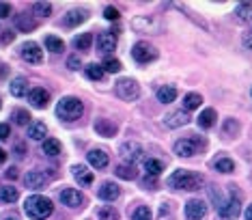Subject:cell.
<instances>
[{
	"label": "cell",
	"mask_w": 252,
	"mask_h": 220,
	"mask_svg": "<svg viewBox=\"0 0 252 220\" xmlns=\"http://www.w3.org/2000/svg\"><path fill=\"white\" fill-rule=\"evenodd\" d=\"M24 212L28 214L30 218H35V220H46L54 212V205H52L50 199H46V196L32 194L24 203Z\"/></svg>",
	"instance_id": "1"
},
{
	"label": "cell",
	"mask_w": 252,
	"mask_h": 220,
	"mask_svg": "<svg viewBox=\"0 0 252 220\" xmlns=\"http://www.w3.org/2000/svg\"><path fill=\"white\" fill-rule=\"evenodd\" d=\"M82 112H84V104H82L78 97H63V100L56 104V114L63 121H76L82 117Z\"/></svg>",
	"instance_id": "2"
},
{
	"label": "cell",
	"mask_w": 252,
	"mask_h": 220,
	"mask_svg": "<svg viewBox=\"0 0 252 220\" xmlns=\"http://www.w3.org/2000/svg\"><path fill=\"white\" fill-rule=\"evenodd\" d=\"M202 147H205V140L202 138H196V136L194 138H181L175 142V153L181 158H190V156H194V153H199Z\"/></svg>",
	"instance_id": "3"
},
{
	"label": "cell",
	"mask_w": 252,
	"mask_h": 220,
	"mask_svg": "<svg viewBox=\"0 0 252 220\" xmlns=\"http://www.w3.org/2000/svg\"><path fill=\"white\" fill-rule=\"evenodd\" d=\"M117 95L121 97L123 102H134L136 97L140 95V84L131 78H123L117 82Z\"/></svg>",
	"instance_id": "4"
},
{
	"label": "cell",
	"mask_w": 252,
	"mask_h": 220,
	"mask_svg": "<svg viewBox=\"0 0 252 220\" xmlns=\"http://www.w3.org/2000/svg\"><path fill=\"white\" fill-rule=\"evenodd\" d=\"M131 56H134L136 63L147 65V63H151V60L157 58V50L151 46V43L140 41V43H136V46H134V50H131Z\"/></svg>",
	"instance_id": "5"
},
{
	"label": "cell",
	"mask_w": 252,
	"mask_h": 220,
	"mask_svg": "<svg viewBox=\"0 0 252 220\" xmlns=\"http://www.w3.org/2000/svg\"><path fill=\"white\" fill-rule=\"evenodd\" d=\"M242 212V203H239L237 196H231L228 201H224L220 207H218V214H220L222 220H235Z\"/></svg>",
	"instance_id": "6"
},
{
	"label": "cell",
	"mask_w": 252,
	"mask_h": 220,
	"mask_svg": "<svg viewBox=\"0 0 252 220\" xmlns=\"http://www.w3.org/2000/svg\"><path fill=\"white\" fill-rule=\"evenodd\" d=\"M131 28H134L136 32H145V35H149V32L160 30V22H157L155 18H151V15H140V18H134Z\"/></svg>",
	"instance_id": "7"
},
{
	"label": "cell",
	"mask_w": 252,
	"mask_h": 220,
	"mask_svg": "<svg viewBox=\"0 0 252 220\" xmlns=\"http://www.w3.org/2000/svg\"><path fill=\"white\" fill-rule=\"evenodd\" d=\"M119 151H121V158L127 164H136L138 160H142V147L138 145V142H134V140L123 142Z\"/></svg>",
	"instance_id": "8"
},
{
	"label": "cell",
	"mask_w": 252,
	"mask_h": 220,
	"mask_svg": "<svg viewBox=\"0 0 252 220\" xmlns=\"http://www.w3.org/2000/svg\"><path fill=\"white\" fill-rule=\"evenodd\" d=\"M205 216H207L205 201H199V199L188 201V205H185V218L188 220H202Z\"/></svg>",
	"instance_id": "9"
},
{
	"label": "cell",
	"mask_w": 252,
	"mask_h": 220,
	"mask_svg": "<svg viewBox=\"0 0 252 220\" xmlns=\"http://www.w3.org/2000/svg\"><path fill=\"white\" fill-rule=\"evenodd\" d=\"M188 123H190V114L185 112V110H175V112H171V114H166V117H164V125H166V128H171V130L183 128V125H188Z\"/></svg>",
	"instance_id": "10"
},
{
	"label": "cell",
	"mask_w": 252,
	"mask_h": 220,
	"mask_svg": "<svg viewBox=\"0 0 252 220\" xmlns=\"http://www.w3.org/2000/svg\"><path fill=\"white\" fill-rule=\"evenodd\" d=\"M61 201L67 207H80L84 203V194L76 188H63L61 190Z\"/></svg>",
	"instance_id": "11"
},
{
	"label": "cell",
	"mask_w": 252,
	"mask_h": 220,
	"mask_svg": "<svg viewBox=\"0 0 252 220\" xmlns=\"http://www.w3.org/2000/svg\"><path fill=\"white\" fill-rule=\"evenodd\" d=\"M46 181H48V177L43 173H39V170H28V173L24 175V186L30 190H43L46 188Z\"/></svg>",
	"instance_id": "12"
},
{
	"label": "cell",
	"mask_w": 252,
	"mask_h": 220,
	"mask_svg": "<svg viewBox=\"0 0 252 220\" xmlns=\"http://www.w3.org/2000/svg\"><path fill=\"white\" fill-rule=\"evenodd\" d=\"M22 58H24L26 63L37 65L43 60V52L37 43H24V46H22Z\"/></svg>",
	"instance_id": "13"
},
{
	"label": "cell",
	"mask_w": 252,
	"mask_h": 220,
	"mask_svg": "<svg viewBox=\"0 0 252 220\" xmlns=\"http://www.w3.org/2000/svg\"><path fill=\"white\" fill-rule=\"evenodd\" d=\"M95 132L97 134H101V136H106V138H112V136H117L119 125L114 123L112 119H100L95 123Z\"/></svg>",
	"instance_id": "14"
},
{
	"label": "cell",
	"mask_w": 252,
	"mask_h": 220,
	"mask_svg": "<svg viewBox=\"0 0 252 220\" xmlns=\"http://www.w3.org/2000/svg\"><path fill=\"white\" fill-rule=\"evenodd\" d=\"M97 48H100V52L110 54V52L114 50V48H117V35H114L112 30L101 32V35H100V39H97Z\"/></svg>",
	"instance_id": "15"
},
{
	"label": "cell",
	"mask_w": 252,
	"mask_h": 220,
	"mask_svg": "<svg viewBox=\"0 0 252 220\" xmlns=\"http://www.w3.org/2000/svg\"><path fill=\"white\" fill-rule=\"evenodd\" d=\"M28 100L35 108H46L48 102H50V93H48L46 89H39V86H37V89H32L28 93Z\"/></svg>",
	"instance_id": "16"
},
{
	"label": "cell",
	"mask_w": 252,
	"mask_h": 220,
	"mask_svg": "<svg viewBox=\"0 0 252 220\" xmlns=\"http://www.w3.org/2000/svg\"><path fill=\"white\" fill-rule=\"evenodd\" d=\"M121 196V188H119V184H114V181H106V184H101L100 188V199L103 201H114Z\"/></svg>",
	"instance_id": "17"
},
{
	"label": "cell",
	"mask_w": 252,
	"mask_h": 220,
	"mask_svg": "<svg viewBox=\"0 0 252 220\" xmlns=\"http://www.w3.org/2000/svg\"><path fill=\"white\" fill-rule=\"evenodd\" d=\"M71 173H74V177L80 186H91L93 184V173L86 166H82V164H74V166H71Z\"/></svg>",
	"instance_id": "18"
},
{
	"label": "cell",
	"mask_w": 252,
	"mask_h": 220,
	"mask_svg": "<svg viewBox=\"0 0 252 220\" xmlns=\"http://www.w3.org/2000/svg\"><path fill=\"white\" fill-rule=\"evenodd\" d=\"M89 164L93 168H106L108 166V153L101 151V149L89 151Z\"/></svg>",
	"instance_id": "19"
},
{
	"label": "cell",
	"mask_w": 252,
	"mask_h": 220,
	"mask_svg": "<svg viewBox=\"0 0 252 220\" xmlns=\"http://www.w3.org/2000/svg\"><path fill=\"white\" fill-rule=\"evenodd\" d=\"M28 136L32 140H46L48 136V125L43 121H35V123L28 125Z\"/></svg>",
	"instance_id": "20"
},
{
	"label": "cell",
	"mask_w": 252,
	"mask_h": 220,
	"mask_svg": "<svg viewBox=\"0 0 252 220\" xmlns=\"http://www.w3.org/2000/svg\"><path fill=\"white\" fill-rule=\"evenodd\" d=\"M216 119H218V112L213 108H207V110H202V112L199 114V125L202 130H209L216 125Z\"/></svg>",
	"instance_id": "21"
},
{
	"label": "cell",
	"mask_w": 252,
	"mask_h": 220,
	"mask_svg": "<svg viewBox=\"0 0 252 220\" xmlns=\"http://www.w3.org/2000/svg\"><path fill=\"white\" fill-rule=\"evenodd\" d=\"M205 186V177L199 173H188V177L183 181V188L181 190H201Z\"/></svg>",
	"instance_id": "22"
},
{
	"label": "cell",
	"mask_w": 252,
	"mask_h": 220,
	"mask_svg": "<svg viewBox=\"0 0 252 220\" xmlns=\"http://www.w3.org/2000/svg\"><path fill=\"white\" fill-rule=\"evenodd\" d=\"M15 26H18L22 32H30L32 28H37V22L32 20V15H28V13H20L18 18H15Z\"/></svg>",
	"instance_id": "23"
},
{
	"label": "cell",
	"mask_w": 252,
	"mask_h": 220,
	"mask_svg": "<svg viewBox=\"0 0 252 220\" xmlns=\"http://www.w3.org/2000/svg\"><path fill=\"white\" fill-rule=\"evenodd\" d=\"M84 20H86V11L76 9V11H69L67 18L63 20V24H65V26H69V28H74V26H80Z\"/></svg>",
	"instance_id": "24"
},
{
	"label": "cell",
	"mask_w": 252,
	"mask_h": 220,
	"mask_svg": "<svg viewBox=\"0 0 252 220\" xmlns=\"http://www.w3.org/2000/svg\"><path fill=\"white\" fill-rule=\"evenodd\" d=\"M11 95L13 97L28 95V80L26 78H15L13 82H11Z\"/></svg>",
	"instance_id": "25"
},
{
	"label": "cell",
	"mask_w": 252,
	"mask_h": 220,
	"mask_svg": "<svg viewBox=\"0 0 252 220\" xmlns=\"http://www.w3.org/2000/svg\"><path fill=\"white\" fill-rule=\"evenodd\" d=\"M162 170H164V164L160 160H155V158L145 160V173H147V177H160Z\"/></svg>",
	"instance_id": "26"
},
{
	"label": "cell",
	"mask_w": 252,
	"mask_h": 220,
	"mask_svg": "<svg viewBox=\"0 0 252 220\" xmlns=\"http://www.w3.org/2000/svg\"><path fill=\"white\" fill-rule=\"evenodd\" d=\"M175 100H177V89H175V86H160V89H157V102L171 104Z\"/></svg>",
	"instance_id": "27"
},
{
	"label": "cell",
	"mask_w": 252,
	"mask_h": 220,
	"mask_svg": "<svg viewBox=\"0 0 252 220\" xmlns=\"http://www.w3.org/2000/svg\"><path fill=\"white\" fill-rule=\"evenodd\" d=\"M41 149H43L46 156L56 158V156H61V142H58L56 138H46L43 140V145H41Z\"/></svg>",
	"instance_id": "28"
},
{
	"label": "cell",
	"mask_w": 252,
	"mask_h": 220,
	"mask_svg": "<svg viewBox=\"0 0 252 220\" xmlns=\"http://www.w3.org/2000/svg\"><path fill=\"white\" fill-rule=\"evenodd\" d=\"M188 173H190V170H183V168L175 170L171 177H168V186H171V188H179V190H181L183 188V181H185V177H188Z\"/></svg>",
	"instance_id": "29"
},
{
	"label": "cell",
	"mask_w": 252,
	"mask_h": 220,
	"mask_svg": "<svg viewBox=\"0 0 252 220\" xmlns=\"http://www.w3.org/2000/svg\"><path fill=\"white\" fill-rule=\"evenodd\" d=\"M201 104H202V97L199 95V93H188V95H185V100H183L185 112H190V110L201 108Z\"/></svg>",
	"instance_id": "30"
},
{
	"label": "cell",
	"mask_w": 252,
	"mask_h": 220,
	"mask_svg": "<svg viewBox=\"0 0 252 220\" xmlns=\"http://www.w3.org/2000/svg\"><path fill=\"white\" fill-rule=\"evenodd\" d=\"M213 166H216L218 173H233L235 170V162L231 158H218L216 162H213Z\"/></svg>",
	"instance_id": "31"
},
{
	"label": "cell",
	"mask_w": 252,
	"mask_h": 220,
	"mask_svg": "<svg viewBox=\"0 0 252 220\" xmlns=\"http://www.w3.org/2000/svg\"><path fill=\"white\" fill-rule=\"evenodd\" d=\"M46 48L48 50H52L54 54H61L65 50V41L63 39H58V37H46Z\"/></svg>",
	"instance_id": "32"
},
{
	"label": "cell",
	"mask_w": 252,
	"mask_h": 220,
	"mask_svg": "<svg viewBox=\"0 0 252 220\" xmlns=\"http://www.w3.org/2000/svg\"><path fill=\"white\" fill-rule=\"evenodd\" d=\"M103 67L101 65H97V63H91V65H86V76H89L91 80H101L103 78Z\"/></svg>",
	"instance_id": "33"
},
{
	"label": "cell",
	"mask_w": 252,
	"mask_h": 220,
	"mask_svg": "<svg viewBox=\"0 0 252 220\" xmlns=\"http://www.w3.org/2000/svg\"><path fill=\"white\" fill-rule=\"evenodd\" d=\"M18 190H15L13 188V186H7V188H2V190H0V199H2L4 203H15V201H18Z\"/></svg>",
	"instance_id": "34"
},
{
	"label": "cell",
	"mask_w": 252,
	"mask_h": 220,
	"mask_svg": "<svg viewBox=\"0 0 252 220\" xmlns=\"http://www.w3.org/2000/svg\"><path fill=\"white\" fill-rule=\"evenodd\" d=\"M237 18L242 22H250L252 20V4L250 2H242L237 7Z\"/></svg>",
	"instance_id": "35"
},
{
	"label": "cell",
	"mask_w": 252,
	"mask_h": 220,
	"mask_svg": "<svg viewBox=\"0 0 252 220\" xmlns=\"http://www.w3.org/2000/svg\"><path fill=\"white\" fill-rule=\"evenodd\" d=\"M114 173H117L121 179H134V177H136V170H134V166H131V164H123V166H117V170H114Z\"/></svg>",
	"instance_id": "36"
},
{
	"label": "cell",
	"mask_w": 252,
	"mask_h": 220,
	"mask_svg": "<svg viewBox=\"0 0 252 220\" xmlns=\"http://www.w3.org/2000/svg\"><path fill=\"white\" fill-rule=\"evenodd\" d=\"M91 41H93V37L89 35V32H84V35H80V37H76V41H74V46L78 48V50H89L91 48Z\"/></svg>",
	"instance_id": "37"
},
{
	"label": "cell",
	"mask_w": 252,
	"mask_h": 220,
	"mask_svg": "<svg viewBox=\"0 0 252 220\" xmlns=\"http://www.w3.org/2000/svg\"><path fill=\"white\" fill-rule=\"evenodd\" d=\"M131 220H151V210L147 205H138L131 214Z\"/></svg>",
	"instance_id": "38"
},
{
	"label": "cell",
	"mask_w": 252,
	"mask_h": 220,
	"mask_svg": "<svg viewBox=\"0 0 252 220\" xmlns=\"http://www.w3.org/2000/svg\"><path fill=\"white\" fill-rule=\"evenodd\" d=\"M100 220H119V212L112 205H106L100 210Z\"/></svg>",
	"instance_id": "39"
},
{
	"label": "cell",
	"mask_w": 252,
	"mask_h": 220,
	"mask_svg": "<svg viewBox=\"0 0 252 220\" xmlns=\"http://www.w3.org/2000/svg\"><path fill=\"white\" fill-rule=\"evenodd\" d=\"M13 121H15V123H18V125H26V123H28V121H30V114L28 112H26V110H13Z\"/></svg>",
	"instance_id": "40"
},
{
	"label": "cell",
	"mask_w": 252,
	"mask_h": 220,
	"mask_svg": "<svg viewBox=\"0 0 252 220\" xmlns=\"http://www.w3.org/2000/svg\"><path fill=\"white\" fill-rule=\"evenodd\" d=\"M119 69H121V60H117V58H108L103 63V71H108V74H117Z\"/></svg>",
	"instance_id": "41"
},
{
	"label": "cell",
	"mask_w": 252,
	"mask_h": 220,
	"mask_svg": "<svg viewBox=\"0 0 252 220\" xmlns=\"http://www.w3.org/2000/svg\"><path fill=\"white\" fill-rule=\"evenodd\" d=\"M32 9H35L37 15H50L52 13V4L50 2H35L32 4Z\"/></svg>",
	"instance_id": "42"
},
{
	"label": "cell",
	"mask_w": 252,
	"mask_h": 220,
	"mask_svg": "<svg viewBox=\"0 0 252 220\" xmlns=\"http://www.w3.org/2000/svg\"><path fill=\"white\" fill-rule=\"evenodd\" d=\"M224 132H227L228 136H235V134L239 132V123H237L235 119H228L227 123H224Z\"/></svg>",
	"instance_id": "43"
},
{
	"label": "cell",
	"mask_w": 252,
	"mask_h": 220,
	"mask_svg": "<svg viewBox=\"0 0 252 220\" xmlns=\"http://www.w3.org/2000/svg\"><path fill=\"white\" fill-rule=\"evenodd\" d=\"M103 15H106V20H110V22H117L119 18H121L119 9H114V7H106V11H103Z\"/></svg>",
	"instance_id": "44"
},
{
	"label": "cell",
	"mask_w": 252,
	"mask_h": 220,
	"mask_svg": "<svg viewBox=\"0 0 252 220\" xmlns=\"http://www.w3.org/2000/svg\"><path fill=\"white\" fill-rule=\"evenodd\" d=\"M67 67H69V69H74V71H76V69H80V67H82L80 56H76V54H71V56L67 58Z\"/></svg>",
	"instance_id": "45"
},
{
	"label": "cell",
	"mask_w": 252,
	"mask_h": 220,
	"mask_svg": "<svg viewBox=\"0 0 252 220\" xmlns=\"http://www.w3.org/2000/svg\"><path fill=\"white\" fill-rule=\"evenodd\" d=\"M11 15V4L9 2H0V20L9 18Z\"/></svg>",
	"instance_id": "46"
},
{
	"label": "cell",
	"mask_w": 252,
	"mask_h": 220,
	"mask_svg": "<svg viewBox=\"0 0 252 220\" xmlns=\"http://www.w3.org/2000/svg\"><path fill=\"white\" fill-rule=\"evenodd\" d=\"M11 136V128L7 123H0V140H7Z\"/></svg>",
	"instance_id": "47"
},
{
	"label": "cell",
	"mask_w": 252,
	"mask_h": 220,
	"mask_svg": "<svg viewBox=\"0 0 252 220\" xmlns=\"http://www.w3.org/2000/svg\"><path fill=\"white\" fill-rule=\"evenodd\" d=\"M4 175H7V179H18L20 177V173H18V168H15V166H11Z\"/></svg>",
	"instance_id": "48"
},
{
	"label": "cell",
	"mask_w": 252,
	"mask_h": 220,
	"mask_svg": "<svg viewBox=\"0 0 252 220\" xmlns=\"http://www.w3.org/2000/svg\"><path fill=\"white\" fill-rule=\"evenodd\" d=\"M15 37V32H11V30H4V35H2V43H9L11 39Z\"/></svg>",
	"instance_id": "49"
},
{
	"label": "cell",
	"mask_w": 252,
	"mask_h": 220,
	"mask_svg": "<svg viewBox=\"0 0 252 220\" xmlns=\"http://www.w3.org/2000/svg\"><path fill=\"white\" fill-rule=\"evenodd\" d=\"M244 43L252 50V35H246V37H244Z\"/></svg>",
	"instance_id": "50"
},
{
	"label": "cell",
	"mask_w": 252,
	"mask_h": 220,
	"mask_svg": "<svg viewBox=\"0 0 252 220\" xmlns=\"http://www.w3.org/2000/svg\"><path fill=\"white\" fill-rule=\"evenodd\" d=\"M4 160H7V151L0 149V164H4Z\"/></svg>",
	"instance_id": "51"
},
{
	"label": "cell",
	"mask_w": 252,
	"mask_h": 220,
	"mask_svg": "<svg viewBox=\"0 0 252 220\" xmlns=\"http://www.w3.org/2000/svg\"><path fill=\"white\" fill-rule=\"evenodd\" d=\"M246 220H252V205H248V210H246Z\"/></svg>",
	"instance_id": "52"
},
{
	"label": "cell",
	"mask_w": 252,
	"mask_h": 220,
	"mask_svg": "<svg viewBox=\"0 0 252 220\" xmlns=\"http://www.w3.org/2000/svg\"><path fill=\"white\" fill-rule=\"evenodd\" d=\"M4 220H20V218H15V216H7V218H4Z\"/></svg>",
	"instance_id": "53"
},
{
	"label": "cell",
	"mask_w": 252,
	"mask_h": 220,
	"mask_svg": "<svg viewBox=\"0 0 252 220\" xmlns=\"http://www.w3.org/2000/svg\"><path fill=\"white\" fill-rule=\"evenodd\" d=\"M0 108H2V100H0Z\"/></svg>",
	"instance_id": "54"
}]
</instances>
